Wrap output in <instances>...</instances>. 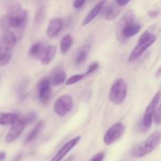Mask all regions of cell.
I'll return each mask as SVG.
<instances>
[{
	"instance_id": "6da1fadb",
	"label": "cell",
	"mask_w": 161,
	"mask_h": 161,
	"mask_svg": "<svg viewBox=\"0 0 161 161\" xmlns=\"http://www.w3.org/2000/svg\"><path fill=\"white\" fill-rule=\"evenodd\" d=\"M141 30V25L135 20V14L132 9H129L118 21L116 26V37L119 42H124L138 34Z\"/></svg>"
},
{
	"instance_id": "7a4b0ae2",
	"label": "cell",
	"mask_w": 161,
	"mask_h": 161,
	"mask_svg": "<svg viewBox=\"0 0 161 161\" xmlns=\"http://www.w3.org/2000/svg\"><path fill=\"white\" fill-rule=\"evenodd\" d=\"M160 142V131H155L151 134L145 141L137 145L132 150V155L136 157H143L152 153Z\"/></svg>"
},
{
	"instance_id": "3957f363",
	"label": "cell",
	"mask_w": 161,
	"mask_h": 161,
	"mask_svg": "<svg viewBox=\"0 0 161 161\" xmlns=\"http://www.w3.org/2000/svg\"><path fill=\"white\" fill-rule=\"evenodd\" d=\"M157 40V36L152 34L149 31L142 33L138 39V44L131 51L128 57V61L133 62L140 58Z\"/></svg>"
},
{
	"instance_id": "277c9868",
	"label": "cell",
	"mask_w": 161,
	"mask_h": 161,
	"mask_svg": "<svg viewBox=\"0 0 161 161\" xmlns=\"http://www.w3.org/2000/svg\"><path fill=\"white\" fill-rule=\"evenodd\" d=\"M127 95V84L124 79H118L112 85L109 99L113 104L119 105L125 101Z\"/></svg>"
},
{
	"instance_id": "5b68a950",
	"label": "cell",
	"mask_w": 161,
	"mask_h": 161,
	"mask_svg": "<svg viewBox=\"0 0 161 161\" xmlns=\"http://www.w3.org/2000/svg\"><path fill=\"white\" fill-rule=\"evenodd\" d=\"M6 16L10 28H20L26 22L28 18V11L20 7H14L11 9L9 14Z\"/></svg>"
},
{
	"instance_id": "8992f818",
	"label": "cell",
	"mask_w": 161,
	"mask_h": 161,
	"mask_svg": "<svg viewBox=\"0 0 161 161\" xmlns=\"http://www.w3.org/2000/svg\"><path fill=\"white\" fill-rule=\"evenodd\" d=\"M160 100V91H158L155 95L153 96V99L151 100L150 103L148 105L145 110L144 116L142 118V126L145 130H149L153 124V117L155 113V110L158 105Z\"/></svg>"
},
{
	"instance_id": "52a82bcc",
	"label": "cell",
	"mask_w": 161,
	"mask_h": 161,
	"mask_svg": "<svg viewBox=\"0 0 161 161\" xmlns=\"http://www.w3.org/2000/svg\"><path fill=\"white\" fill-rule=\"evenodd\" d=\"M73 108V100L69 95H62L58 97L53 105L54 113L60 117H64L69 114Z\"/></svg>"
},
{
	"instance_id": "ba28073f",
	"label": "cell",
	"mask_w": 161,
	"mask_h": 161,
	"mask_svg": "<svg viewBox=\"0 0 161 161\" xmlns=\"http://www.w3.org/2000/svg\"><path fill=\"white\" fill-rule=\"evenodd\" d=\"M125 127L121 123H116L112 126L105 134L103 138V142L105 145L109 146L115 142L119 140L124 135Z\"/></svg>"
},
{
	"instance_id": "9c48e42d",
	"label": "cell",
	"mask_w": 161,
	"mask_h": 161,
	"mask_svg": "<svg viewBox=\"0 0 161 161\" xmlns=\"http://www.w3.org/2000/svg\"><path fill=\"white\" fill-rule=\"evenodd\" d=\"M25 123L24 121L23 118L19 116L12 124H11V127L7 132L6 135L5 140L7 143H11L15 141L17 138H19L20 135L22 134L23 130H25Z\"/></svg>"
},
{
	"instance_id": "30bf717a",
	"label": "cell",
	"mask_w": 161,
	"mask_h": 161,
	"mask_svg": "<svg viewBox=\"0 0 161 161\" xmlns=\"http://www.w3.org/2000/svg\"><path fill=\"white\" fill-rule=\"evenodd\" d=\"M38 93L40 102L46 104L49 102L51 96V84L48 78H43L38 85Z\"/></svg>"
},
{
	"instance_id": "8fae6325",
	"label": "cell",
	"mask_w": 161,
	"mask_h": 161,
	"mask_svg": "<svg viewBox=\"0 0 161 161\" xmlns=\"http://www.w3.org/2000/svg\"><path fill=\"white\" fill-rule=\"evenodd\" d=\"M81 139V137L80 136H76L75 138H73L72 139H71L70 141L68 142L67 143L64 145L62 146L61 149L58 151L56 153V155L53 157V158L50 160V161H61L63 160L64 157L75 147L77 145V143L80 141Z\"/></svg>"
},
{
	"instance_id": "7c38bea8",
	"label": "cell",
	"mask_w": 161,
	"mask_h": 161,
	"mask_svg": "<svg viewBox=\"0 0 161 161\" xmlns=\"http://www.w3.org/2000/svg\"><path fill=\"white\" fill-rule=\"evenodd\" d=\"M63 26V20L60 17H54L50 19L47 29V35L49 38L52 39L58 36L61 31Z\"/></svg>"
},
{
	"instance_id": "4fadbf2b",
	"label": "cell",
	"mask_w": 161,
	"mask_h": 161,
	"mask_svg": "<svg viewBox=\"0 0 161 161\" xmlns=\"http://www.w3.org/2000/svg\"><path fill=\"white\" fill-rule=\"evenodd\" d=\"M16 43H17V38L15 35L9 30L5 31L1 37V43H0L3 48L5 50L10 51L15 47Z\"/></svg>"
},
{
	"instance_id": "5bb4252c",
	"label": "cell",
	"mask_w": 161,
	"mask_h": 161,
	"mask_svg": "<svg viewBox=\"0 0 161 161\" xmlns=\"http://www.w3.org/2000/svg\"><path fill=\"white\" fill-rule=\"evenodd\" d=\"M57 53V47L56 46H49V47H46L43 49L42 53H41L40 57H39V60H40L41 63L44 65H48L51 63L53 58H55V55Z\"/></svg>"
},
{
	"instance_id": "9a60e30c",
	"label": "cell",
	"mask_w": 161,
	"mask_h": 161,
	"mask_svg": "<svg viewBox=\"0 0 161 161\" xmlns=\"http://www.w3.org/2000/svg\"><path fill=\"white\" fill-rule=\"evenodd\" d=\"M50 82V84L52 86H58L60 85L63 84L66 80V72H64V69L61 68H58L53 70L51 73L50 78L49 79Z\"/></svg>"
},
{
	"instance_id": "2e32d148",
	"label": "cell",
	"mask_w": 161,
	"mask_h": 161,
	"mask_svg": "<svg viewBox=\"0 0 161 161\" xmlns=\"http://www.w3.org/2000/svg\"><path fill=\"white\" fill-rule=\"evenodd\" d=\"M105 0H102V1H100L99 3H97V4L91 9V11L88 13V14L86 16L84 20H83V22H82V26H86L88 24L91 23V22L98 15L99 13L102 11L104 6H105Z\"/></svg>"
},
{
	"instance_id": "e0dca14e",
	"label": "cell",
	"mask_w": 161,
	"mask_h": 161,
	"mask_svg": "<svg viewBox=\"0 0 161 161\" xmlns=\"http://www.w3.org/2000/svg\"><path fill=\"white\" fill-rule=\"evenodd\" d=\"M120 7L121 6H118L116 3H113L112 5L108 6L105 9L104 15H105V18L107 20H113L119 15V12H120Z\"/></svg>"
},
{
	"instance_id": "ac0fdd59",
	"label": "cell",
	"mask_w": 161,
	"mask_h": 161,
	"mask_svg": "<svg viewBox=\"0 0 161 161\" xmlns=\"http://www.w3.org/2000/svg\"><path fill=\"white\" fill-rule=\"evenodd\" d=\"M43 127H44L43 120H39V122L36 123L35 127H33L32 130L30 131V133L28 134V136H27L26 139H25V143L28 144V143H30L31 142L34 141V140L37 138L38 135H39V134L40 133L41 130H42Z\"/></svg>"
},
{
	"instance_id": "d6986e66",
	"label": "cell",
	"mask_w": 161,
	"mask_h": 161,
	"mask_svg": "<svg viewBox=\"0 0 161 161\" xmlns=\"http://www.w3.org/2000/svg\"><path fill=\"white\" fill-rule=\"evenodd\" d=\"M90 50H91V46L89 44H86V45H84L82 47H80L79 49L78 52H77L76 56H75V64H80L84 62V61L87 58V55L89 53Z\"/></svg>"
},
{
	"instance_id": "ffe728a7",
	"label": "cell",
	"mask_w": 161,
	"mask_h": 161,
	"mask_svg": "<svg viewBox=\"0 0 161 161\" xmlns=\"http://www.w3.org/2000/svg\"><path fill=\"white\" fill-rule=\"evenodd\" d=\"M18 117L14 113H0V125H11Z\"/></svg>"
},
{
	"instance_id": "44dd1931",
	"label": "cell",
	"mask_w": 161,
	"mask_h": 161,
	"mask_svg": "<svg viewBox=\"0 0 161 161\" xmlns=\"http://www.w3.org/2000/svg\"><path fill=\"white\" fill-rule=\"evenodd\" d=\"M73 43V39L70 34H67L61 39V42H60V48H61V52L63 54H65L70 50L71 47Z\"/></svg>"
},
{
	"instance_id": "7402d4cb",
	"label": "cell",
	"mask_w": 161,
	"mask_h": 161,
	"mask_svg": "<svg viewBox=\"0 0 161 161\" xmlns=\"http://www.w3.org/2000/svg\"><path fill=\"white\" fill-rule=\"evenodd\" d=\"M43 49V45L42 43H40V42H36V43L33 44L30 47L29 50H28V54L31 57H32V58H39Z\"/></svg>"
},
{
	"instance_id": "603a6c76",
	"label": "cell",
	"mask_w": 161,
	"mask_h": 161,
	"mask_svg": "<svg viewBox=\"0 0 161 161\" xmlns=\"http://www.w3.org/2000/svg\"><path fill=\"white\" fill-rule=\"evenodd\" d=\"M11 58H12V55H11L10 51L3 50V51L0 53V67L5 66L6 65V64H9Z\"/></svg>"
},
{
	"instance_id": "cb8c5ba5",
	"label": "cell",
	"mask_w": 161,
	"mask_h": 161,
	"mask_svg": "<svg viewBox=\"0 0 161 161\" xmlns=\"http://www.w3.org/2000/svg\"><path fill=\"white\" fill-rule=\"evenodd\" d=\"M84 77V74H76V75H72V76L69 77V79H67L64 83H65L66 85H68V86H69V85H73L75 84V83H77L78 82L81 81Z\"/></svg>"
},
{
	"instance_id": "d4e9b609",
	"label": "cell",
	"mask_w": 161,
	"mask_h": 161,
	"mask_svg": "<svg viewBox=\"0 0 161 161\" xmlns=\"http://www.w3.org/2000/svg\"><path fill=\"white\" fill-rule=\"evenodd\" d=\"M44 17H45V8L43 6H41L37 10V13L35 17V22L39 24L43 20Z\"/></svg>"
},
{
	"instance_id": "484cf974",
	"label": "cell",
	"mask_w": 161,
	"mask_h": 161,
	"mask_svg": "<svg viewBox=\"0 0 161 161\" xmlns=\"http://www.w3.org/2000/svg\"><path fill=\"white\" fill-rule=\"evenodd\" d=\"M36 118H37V114L36 113H34V112H31V113H28L23 119L25 124H31L36 120Z\"/></svg>"
},
{
	"instance_id": "4316f807",
	"label": "cell",
	"mask_w": 161,
	"mask_h": 161,
	"mask_svg": "<svg viewBox=\"0 0 161 161\" xmlns=\"http://www.w3.org/2000/svg\"><path fill=\"white\" fill-rule=\"evenodd\" d=\"M0 28L3 31H7L10 28L9 25V21H8L7 16L5 15L0 18Z\"/></svg>"
},
{
	"instance_id": "83f0119b",
	"label": "cell",
	"mask_w": 161,
	"mask_h": 161,
	"mask_svg": "<svg viewBox=\"0 0 161 161\" xmlns=\"http://www.w3.org/2000/svg\"><path fill=\"white\" fill-rule=\"evenodd\" d=\"M153 121L155 122L156 124L159 125L160 124L161 121V108L160 105H157V108L155 110V113L153 114Z\"/></svg>"
},
{
	"instance_id": "f1b7e54d",
	"label": "cell",
	"mask_w": 161,
	"mask_h": 161,
	"mask_svg": "<svg viewBox=\"0 0 161 161\" xmlns=\"http://www.w3.org/2000/svg\"><path fill=\"white\" fill-rule=\"evenodd\" d=\"M98 69H99V63L98 62L92 63V64H91V65L88 67L87 71H86V72L84 73L85 76L90 75V74L94 73V72H96V71H97Z\"/></svg>"
},
{
	"instance_id": "f546056e",
	"label": "cell",
	"mask_w": 161,
	"mask_h": 161,
	"mask_svg": "<svg viewBox=\"0 0 161 161\" xmlns=\"http://www.w3.org/2000/svg\"><path fill=\"white\" fill-rule=\"evenodd\" d=\"M104 157H105V153L101 152L95 154V155L90 160V161H102L104 160Z\"/></svg>"
},
{
	"instance_id": "4dcf8cb0",
	"label": "cell",
	"mask_w": 161,
	"mask_h": 161,
	"mask_svg": "<svg viewBox=\"0 0 161 161\" xmlns=\"http://www.w3.org/2000/svg\"><path fill=\"white\" fill-rule=\"evenodd\" d=\"M85 3H86V0H75L73 3V7L77 9H80L84 6Z\"/></svg>"
},
{
	"instance_id": "1f68e13d",
	"label": "cell",
	"mask_w": 161,
	"mask_h": 161,
	"mask_svg": "<svg viewBox=\"0 0 161 161\" xmlns=\"http://www.w3.org/2000/svg\"><path fill=\"white\" fill-rule=\"evenodd\" d=\"M130 0H116V1H115V3H116L118 6H125V5H127V3H130Z\"/></svg>"
},
{
	"instance_id": "d6a6232c",
	"label": "cell",
	"mask_w": 161,
	"mask_h": 161,
	"mask_svg": "<svg viewBox=\"0 0 161 161\" xmlns=\"http://www.w3.org/2000/svg\"><path fill=\"white\" fill-rule=\"evenodd\" d=\"M149 15L151 17H157L159 15V11L158 10H151L149 12Z\"/></svg>"
},
{
	"instance_id": "836d02e7",
	"label": "cell",
	"mask_w": 161,
	"mask_h": 161,
	"mask_svg": "<svg viewBox=\"0 0 161 161\" xmlns=\"http://www.w3.org/2000/svg\"><path fill=\"white\" fill-rule=\"evenodd\" d=\"M6 153L5 152H0V161H3L6 159Z\"/></svg>"
},
{
	"instance_id": "e575fe53",
	"label": "cell",
	"mask_w": 161,
	"mask_h": 161,
	"mask_svg": "<svg viewBox=\"0 0 161 161\" xmlns=\"http://www.w3.org/2000/svg\"><path fill=\"white\" fill-rule=\"evenodd\" d=\"M3 50H4V49H3V47H2V46H1V45H0V53H2V52H3Z\"/></svg>"
}]
</instances>
